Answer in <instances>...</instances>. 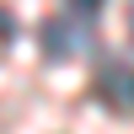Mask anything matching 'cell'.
I'll return each instance as SVG.
<instances>
[{"label":"cell","instance_id":"3957f363","mask_svg":"<svg viewBox=\"0 0 134 134\" xmlns=\"http://www.w3.org/2000/svg\"><path fill=\"white\" fill-rule=\"evenodd\" d=\"M75 5H86V11H91V5H102V0H75Z\"/></svg>","mask_w":134,"mask_h":134},{"label":"cell","instance_id":"6da1fadb","mask_svg":"<svg viewBox=\"0 0 134 134\" xmlns=\"http://www.w3.org/2000/svg\"><path fill=\"white\" fill-rule=\"evenodd\" d=\"M91 91L113 113H134V64H102L97 81H91Z\"/></svg>","mask_w":134,"mask_h":134},{"label":"cell","instance_id":"7a4b0ae2","mask_svg":"<svg viewBox=\"0 0 134 134\" xmlns=\"http://www.w3.org/2000/svg\"><path fill=\"white\" fill-rule=\"evenodd\" d=\"M75 32H81V27H70V21H59V16L43 21V48H48V59H59V54H64V59L81 54V38H75Z\"/></svg>","mask_w":134,"mask_h":134}]
</instances>
